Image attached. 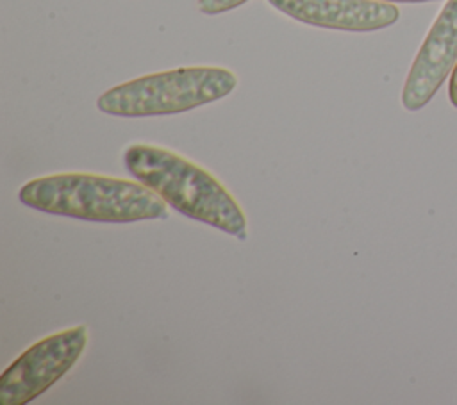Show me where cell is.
Wrapping results in <instances>:
<instances>
[{
	"mask_svg": "<svg viewBox=\"0 0 457 405\" xmlns=\"http://www.w3.org/2000/svg\"><path fill=\"white\" fill-rule=\"evenodd\" d=\"M23 205L96 223H134L168 216V203L145 184L93 173H57L29 180Z\"/></svg>",
	"mask_w": 457,
	"mask_h": 405,
	"instance_id": "2",
	"label": "cell"
},
{
	"mask_svg": "<svg viewBox=\"0 0 457 405\" xmlns=\"http://www.w3.org/2000/svg\"><path fill=\"white\" fill-rule=\"evenodd\" d=\"M457 64V0H446L425 36L402 89L405 111L423 109Z\"/></svg>",
	"mask_w": 457,
	"mask_h": 405,
	"instance_id": "5",
	"label": "cell"
},
{
	"mask_svg": "<svg viewBox=\"0 0 457 405\" xmlns=\"http://www.w3.org/2000/svg\"><path fill=\"white\" fill-rule=\"evenodd\" d=\"M86 344L87 328L77 325L29 346L0 375V405H25L41 396L75 366Z\"/></svg>",
	"mask_w": 457,
	"mask_h": 405,
	"instance_id": "4",
	"label": "cell"
},
{
	"mask_svg": "<svg viewBox=\"0 0 457 405\" xmlns=\"http://www.w3.org/2000/svg\"><path fill=\"white\" fill-rule=\"evenodd\" d=\"M245 2L248 0H198V9L204 12V14H221V12H227V11H232L239 5H243Z\"/></svg>",
	"mask_w": 457,
	"mask_h": 405,
	"instance_id": "7",
	"label": "cell"
},
{
	"mask_svg": "<svg viewBox=\"0 0 457 405\" xmlns=\"http://www.w3.org/2000/svg\"><path fill=\"white\" fill-rule=\"evenodd\" d=\"M236 84L221 66L175 68L118 84L98 96L96 107L121 118L179 114L230 95Z\"/></svg>",
	"mask_w": 457,
	"mask_h": 405,
	"instance_id": "3",
	"label": "cell"
},
{
	"mask_svg": "<svg viewBox=\"0 0 457 405\" xmlns=\"http://www.w3.org/2000/svg\"><path fill=\"white\" fill-rule=\"evenodd\" d=\"M282 14L321 29L371 32L396 23L395 4L378 0H268Z\"/></svg>",
	"mask_w": 457,
	"mask_h": 405,
	"instance_id": "6",
	"label": "cell"
},
{
	"mask_svg": "<svg viewBox=\"0 0 457 405\" xmlns=\"http://www.w3.org/2000/svg\"><path fill=\"white\" fill-rule=\"evenodd\" d=\"M127 171L155 191L177 212L246 237V216L230 191L207 169L162 146L130 145L123 152Z\"/></svg>",
	"mask_w": 457,
	"mask_h": 405,
	"instance_id": "1",
	"label": "cell"
},
{
	"mask_svg": "<svg viewBox=\"0 0 457 405\" xmlns=\"http://www.w3.org/2000/svg\"><path fill=\"white\" fill-rule=\"evenodd\" d=\"M448 98H450V103L453 107H457V64L450 75V84H448Z\"/></svg>",
	"mask_w": 457,
	"mask_h": 405,
	"instance_id": "8",
	"label": "cell"
},
{
	"mask_svg": "<svg viewBox=\"0 0 457 405\" xmlns=\"http://www.w3.org/2000/svg\"><path fill=\"white\" fill-rule=\"evenodd\" d=\"M378 2H403V4H420V2H434V0H378Z\"/></svg>",
	"mask_w": 457,
	"mask_h": 405,
	"instance_id": "9",
	"label": "cell"
}]
</instances>
